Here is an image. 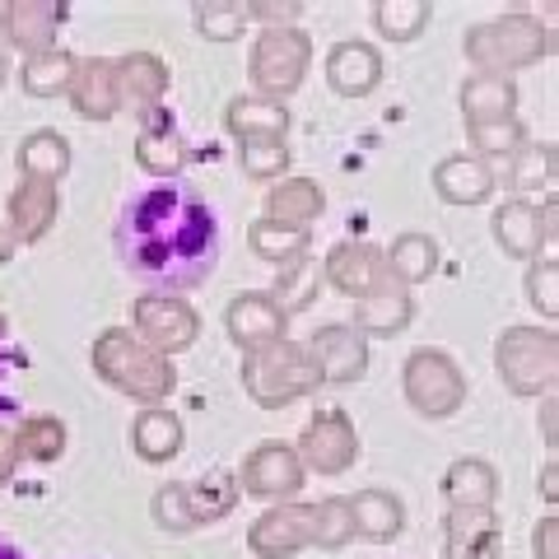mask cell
<instances>
[{
    "label": "cell",
    "mask_w": 559,
    "mask_h": 559,
    "mask_svg": "<svg viewBox=\"0 0 559 559\" xmlns=\"http://www.w3.org/2000/svg\"><path fill=\"white\" fill-rule=\"evenodd\" d=\"M90 364L103 388H112L117 396L135 401V406H164L178 392V369L173 359L154 355L145 341L131 336V326H108L98 331L90 345Z\"/></svg>",
    "instance_id": "1"
},
{
    "label": "cell",
    "mask_w": 559,
    "mask_h": 559,
    "mask_svg": "<svg viewBox=\"0 0 559 559\" xmlns=\"http://www.w3.org/2000/svg\"><path fill=\"white\" fill-rule=\"evenodd\" d=\"M462 51L471 61V75H503L513 80L518 70H532L540 66L555 51L550 28L536 20L527 10H503L485 24H471Z\"/></svg>",
    "instance_id": "2"
},
{
    "label": "cell",
    "mask_w": 559,
    "mask_h": 559,
    "mask_svg": "<svg viewBox=\"0 0 559 559\" xmlns=\"http://www.w3.org/2000/svg\"><path fill=\"white\" fill-rule=\"evenodd\" d=\"M238 373H242V392H248L261 411H285L294 401H308L312 392H322V378L312 369L304 341H294V336L242 349Z\"/></svg>",
    "instance_id": "3"
},
{
    "label": "cell",
    "mask_w": 559,
    "mask_h": 559,
    "mask_svg": "<svg viewBox=\"0 0 559 559\" xmlns=\"http://www.w3.org/2000/svg\"><path fill=\"white\" fill-rule=\"evenodd\" d=\"M495 369L513 396H555L559 392V331L555 326H509L495 341Z\"/></svg>",
    "instance_id": "4"
},
{
    "label": "cell",
    "mask_w": 559,
    "mask_h": 559,
    "mask_svg": "<svg viewBox=\"0 0 559 559\" xmlns=\"http://www.w3.org/2000/svg\"><path fill=\"white\" fill-rule=\"evenodd\" d=\"M401 396L419 419H452L466 406V373L448 349L419 345L401 364Z\"/></svg>",
    "instance_id": "5"
},
{
    "label": "cell",
    "mask_w": 559,
    "mask_h": 559,
    "mask_svg": "<svg viewBox=\"0 0 559 559\" xmlns=\"http://www.w3.org/2000/svg\"><path fill=\"white\" fill-rule=\"evenodd\" d=\"M308 66H312L308 28H266V33H257L252 47H248L252 94L271 98V103H285V98L299 94L304 80H308Z\"/></svg>",
    "instance_id": "6"
},
{
    "label": "cell",
    "mask_w": 559,
    "mask_h": 559,
    "mask_svg": "<svg viewBox=\"0 0 559 559\" xmlns=\"http://www.w3.org/2000/svg\"><path fill=\"white\" fill-rule=\"evenodd\" d=\"M131 336L145 341L154 355L178 359L201 341V312H197L191 299H182V294L145 289L131 304Z\"/></svg>",
    "instance_id": "7"
},
{
    "label": "cell",
    "mask_w": 559,
    "mask_h": 559,
    "mask_svg": "<svg viewBox=\"0 0 559 559\" xmlns=\"http://www.w3.org/2000/svg\"><path fill=\"white\" fill-rule=\"evenodd\" d=\"M308 476H345L359 462V429L345 411H312L299 429V443H289Z\"/></svg>",
    "instance_id": "8"
},
{
    "label": "cell",
    "mask_w": 559,
    "mask_h": 559,
    "mask_svg": "<svg viewBox=\"0 0 559 559\" xmlns=\"http://www.w3.org/2000/svg\"><path fill=\"white\" fill-rule=\"evenodd\" d=\"M234 480H238L242 495H252L261 503H289V499H299L308 471L299 466V457H294L289 443L266 439V443H257L248 457H242Z\"/></svg>",
    "instance_id": "9"
},
{
    "label": "cell",
    "mask_w": 559,
    "mask_h": 559,
    "mask_svg": "<svg viewBox=\"0 0 559 559\" xmlns=\"http://www.w3.org/2000/svg\"><path fill=\"white\" fill-rule=\"evenodd\" d=\"M312 369H318L322 388L326 382H336V388H349V382H359L369 373V341L359 336L349 322H326L318 326L312 336L304 341Z\"/></svg>",
    "instance_id": "10"
},
{
    "label": "cell",
    "mask_w": 559,
    "mask_h": 559,
    "mask_svg": "<svg viewBox=\"0 0 559 559\" xmlns=\"http://www.w3.org/2000/svg\"><path fill=\"white\" fill-rule=\"evenodd\" d=\"M66 14L70 10L57 0H5L0 5V43L20 57H38V51L57 47Z\"/></svg>",
    "instance_id": "11"
},
{
    "label": "cell",
    "mask_w": 559,
    "mask_h": 559,
    "mask_svg": "<svg viewBox=\"0 0 559 559\" xmlns=\"http://www.w3.org/2000/svg\"><path fill=\"white\" fill-rule=\"evenodd\" d=\"M312 546V503H271L252 527H248V550L257 559H294Z\"/></svg>",
    "instance_id": "12"
},
{
    "label": "cell",
    "mask_w": 559,
    "mask_h": 559,
    "mask_svg": "<svg viewBox=\"0 0 559 559\" xmlns=\"http://www.w3.org/2000/svg\"><path fill=\"white\" fill-rule=\"evenodd\" d=\"M415 312H419L415 289L396 285L392 275H382L369 294L355 299V318H349V326H355L364 341H388V336H401V331L415 322Z\"/></svg>",
    "instance_id": "13"
},
{
    "label": "cell",
    "mask_w": 559,
    "mask_h": 559,
    "mask_svg": "<svg viewBox=\"0 0 559 559\" xmlns=\"http://www.w3.org/2000/svg\"><path fill=\"white\" fill-rule=\"evenodd\" d=\"M322 285H331L341 294V299H359V294H369L388 266H382V248L378 242H364V238H345L336 242L322 261Z\"/></svg>",
    "instance_id": "14"
},
{
    "label": "cell",
    "mask_w": 559,
    "mask_h": 559,
    "mask_svg": "<svg viewBox=\"0 0 559 559\" xmlns=\"http://www.w3.org/2000/svg\"><path fill=\"white\" fill-rule=\"evenodd\" d=\"M499 555H503L499 509H443L439 559H499Z\"/></svg>",
    "instance_id": "15"
},
{
    "label": "cell",
    "mask_w": 559,
    "mask_h": 559,
    "mask_svg": "<svg viewBox=\"0 0 559 559\" xmlns=\"http://www.w3.org/2000/svg\"><path fill=\"white\" fill-rule=\"evenodd\" d=\"M224 336H229L238 349H252V345L289 336V318L271 299V289H242L238 299L224 308Z\"/></svg>",
    "instance_id": "16"
},
{
    "label": "cell",
    "mask_w": 559,
    "mask_h": 559,
    "mask_svg": "<svg viewBox=\"0 0 559 559\" xmlns=\"http://www.w3.org/2000/svg\"><path fill=\"white\" fill-rule=\"evenodd\" d=\"M382 84V51L369 38H345L326 51V90L336 98H369Z\"/></svg>",
    "instance_id": "17"
},
{
    "label": "cell",
    "mask_w": 559,
    "mask_h": 559,
    "mask_svg": "<svg viewBox=\"0 0 559 559\" xmlns=\"http://www.w3.org/2000/svg\"><path fill=\"white\" fill-rule=\"evenodd\" d=\"M168 84H173V70L164 57H154V51H127V57H117V90H121V112H159L164 98H168Z\"/></svg>",
    "instance_id": "18"
},
{
    "label": "cell",
    "mask_w": 559,
    "mask_h": 559,
    "mask_svg": "<svg viewBox=\"0 0 559 559\" xmlns=\"http://www.w3.org/2000/svg\"><path fill=\"white\" fill-rule=\"evenodd\" d=\"M66 98L75 103V117L84 121H112L121 117V90H117V61L112 57H80L75 80Z\"/></svg>",
    "instance_id": "19"
},
{
    "label": "cell",
    "mask_w": 559,
    "mask_h": 559,
    "mask_svg": "<svg viewBox=\"0 0 559 559\" xmlns=\"http://www.w3.org/2000/svg\"><path fill=\"white\" fill-rule=\"evenodd\" d=\"M57 215H61V191L51 182L20 178V187H14L5 201V224H10V234L20 238V248L24 242L38 248V242L57 229Z\"/></svg>",
    "instance_id": "20"
},
{
    "label": "cell",
    "mask_w": 559,
    "mask_h": 559,
    "mask_svg": "<svg viewBox=\"0 0 559 559\" xmlns=\"http://www.w3.org/2000/svg\"><path fill=\"white\" fill-rule=\"evenodd\" d=\"M495 168L480 164L476 154H448V159L433 164V197L443 205H457V210H471V205H485L495 197Z\"/></svg>",
    "instance_id": "21"
},
{
    "label": "cell",
    "mask_w": 559,
    "mask_h": 559,
    "mask_svg": "<svg viewBox=\"0 0 559 559\" xmlns=\"http://www.w3.org/2000/svg\"><path fill=\"white\" fill-rule=\"evenodd\" d=\"M187 443V425L168 406H140L131 419V448L145 466H168Z\"/></svg>",
    "instance_id": "22"
},
{
    "label": "cell",
    "mask_w": 559,
    "mask_h": 559,
    "mask_svg": "<svg viewBox=\"0 0 559 559\" xmlns=\"http://www.w3.org/2000/svg\"><path fill=\"white\" fill-rule=\"evenodd\" d=\"M499 489V466L485 457H457L439 480L443 509H495Z\"/></svg>",
    "instance_id": "23"
},
{
    "label": "cell",
    "mask_w": 559,
    "mask_h": 559,
    "mask_svg": "<svg viewBox=\"0 0 559 559\" xmlns=\"http://www.w3.org/2000/svg\"><path fill=\"white\" fill-rule=\"evenodd\" d=\"M349 518H355V540H369V546H392V540L406 532V503H401L392 489H359L349 495Z\"/></svg>",
    "instance_id": "24"
},
{
    "label": "cell",
    "mask_w": 559,
    "mask_h": 559,
    "mask_svg": "<svg viewBox=\"0 0 559 559\" xmlns=\"http://www.w3.org/2000/svg\"><path fill=\"white\" fill-rule=\"evenodd\" d=\"M135 164L150 173V178H178L187 168V140L173 121L159 112H150L140 121V135H135Z\"/></svg>",
    "instance_id": "25"
},
{
    "label": "cell",
    "mask_w": 559,
    "mask_h": 559,
    "mask_svg": "<svg viewBox=\"0 0 559 559\" xmlns=\"http://www.w3.org/2000/svg\"><path fill=\"white\" fill-rule=\"evenodd\" d=\"M326 210V191L318 178H304V173H285L280 182H271L266 191V219L275 224H294V229H312Z\"/></svg>",
    "instance_id": "26"
},
{
    "label": "cell",
    "mask_w": 559,
    "mask_h": 559,
    "mask_svg": "<svg viewBox=\"0 0 559 559\" xmlns=\"http://www.w3.org/2000/svg\"><path fill=\"white\" fill-rule=\"evenodd\" d=\"M489 234H495L499 252L513 257V261H532L536 252H555L546 248V238H540V215H536V201H522V197H509L495 219H489Z\"/></svg>",
    "instance_id": "27"
},
{
    "label": "cell",
    "mask_w": 559,
    "mask_h": 559,
    "mask_svg": "<svg viewBox=\"0 0 559 559\" xmlns=\"http://www.w3.org/2000/svg\"><path fill=\"white\" fill-rule=\"evenodd\" d=\"M289 108L285 103H271L261 94H238L224 103V131H229L238 145L242 140H285L289 135Z\"/></svg>",
    "instance_id": "28"
},
{
    "label": "cell",
    "mask_w": 559,
    "mask_h": 559,
    "mask_svg": "<svg viewBox=\"0 0 559 559\" xmlns=\"http://www.w3.org/2000/svg\"><path fill=\"white\" fill-rule=\"evenodd\" d=\"M518 80L503 75H466L457 90V108L466 117V127H485V121H509L518 117Z\"/></svg>",
    "instance_id": "29"
},
{
    "label": "cell",
    "mask_w": 559,
    "mask_h": 559,
    "mask_svg": "<svg viewBox=\"0 0 559 559\" xmlns=\"http://www.w3.org/2000/svg\"><path fill=\"white\" fill-rule=\"evenodd\" d=\"M70 164H75V154H70V140L61 131H28L20 140V150H14V168H20V178H33V182H51L57 187Z\"/></svg>",
    "instance_id": "30"
},
{
    "label": "cell",
    "mask_w": 559,
    "mask_h": 559,
    "mask_svg": "<svg viewBox=\"0 0 559 559\" xmlns=\"http://www.w3.org/2000/svg\"><path fill=\"white\" fill-rule=\"evenodd\" d=\"M439 242H433L429 234H396L388 248H382V266H388V275L396 280V285H425V280L439 275Z\"/></svg>",
    "instance_id": "31"
},
{
    "label": "cell",
    "mask_w": 559,
    "mask_h": 559,
    "mask_svg": "<svg viewBox=\"0 0 559 559\" xmlns=\"http://www.w3.org/2000/svg\"><path fill=\"white\" fill-rule=\"evenodd\" d=\"M75 51L66 47H47L38 57H20V70H14V80H20V90L28 98H61L70 90V80H75Z\"/></svg>",
    "instance_id": "32"
},
{
    "label": "cell",
    "mask_w": 559,
    "mask_h": 559,
    "mask_svg": "<svg viewBox=\"0 0 559 559\" xmlns=\"http://www.w3.org/2000/svg\"><path fill=\"white\" fill-rule=\"evenodd\" d=\"M242 489L234 476H219V471H210L201 480H182V503H187V518L191 527H210V522L229 518L238 509Z\"/></svg>",
    "instance_id": "33"
},
{
    "label": "cell",
    "mask_w": 559,
    "mask_h": 559,
    "mask_svg": "<svg viewBox=\"0 0 559 559\" xmlns=\"http://www.w3.org/2000/svg\"><path fill=\"white\" fill-rule=\"evenodd\" d=\"M248 248L257 261H266V266H289V261L308 257L312 248V229H294V224H275V219H252L248 224Z\"/></svg>",
    "instance_id": "34"
},
{
    "label": "cell",
    "mask_w": 559,
    "mask_h": 559,
    "mask_svg": "<svg viewBox=\"0 0 559 559\" xmlns=\"http://www.w3.org/2000/svg\"><path fill=\"white\" fill-rule=\"evenodd\" d=\"M513 187H518V197L522 201H532V197H555V182H559V154L550 140H527L518 154H513Z\"/></svg>",
    "instance_id": "35"
},
{
    "label": "cell",
    "mask_w": 559,
    "mask_h": 559,
    "mask_svg": "<svg viewBox=\"0 0 559 559\" xmlns=\"http://www.w3.org/2000/svg\"><path fill=\"white\" fill-rule=\"evenodd\" d=\"M14 443H20V457L24 462H38V466H51L66 457L70 448V429L61 415H24L14 425Z\"/></svg>",
    "instance_id": "36"
},
{
    "label": "cell",
    "mask_w": 559,
    "mask_h": 559,
    "mask_svg": "<svg viewBox=\"0 0 559 559\" xmlns=\"http://www.w3.org/2000/svg\"><path fill=\"white\" fill-rule=\"evenodd\" d=\"M373 20V33L388 43H415L419 33L429 28L433 20V5L429 0H378V5L369 10Z\"/></svg>",
    "instance_id": "37"
},
{
    "label": "cell",
    "mask_w": 559,
    "mask_h": 559,
    "mask_svg": "<svg viewBox=\"0 0 559 559\" xmlns=\"http://www.w3.org/2000/svg\"><path fill=\"white\" fill-rule=\"evenodd\" d=\"M466 140H471V150L466 154H476L480 164H503V159H513V154L527 145L532 131H527V121L522 117H509V121H485V127H466Z\"/></svg>",
    "instance_id": "38"
},
{
    "label": "cell",
    "mask_w": 559,
    "mask_h": 559,
    "mask_svg": "<svg viewBox=\"0 0 559 559\" xmlns=\"http://www.w3.org/2000/svg\"><path fill=\"white\" fill-rule=\"evenodd\" d=\"M318 289H322V266L312 257H299V261H289V266H280L271 299L280 304L285 318H294V312H308L318 304Z\"/></svg>",
    "instance_id": "39"
},
{
    "label": "cell",
    "mask_w": 559,
    "mask_h": 559,
    "mask_svg": "<svg viewBox=\"0 0 559 559\" xmlns=\"http://www.w3.org/2000/svg\"><path fill=\"white\" fill-rule=\"evenodd\" d=\"M355 540V518H349V503L341 495H326L312 503V550L336 555Z\"/></svg>",
    "instance_id": "40"
},
{
    "label": "cell",
    "mask_w": 559,
    "mask_h": 559,
    "mask_svg": "<svg viewBox=\"0 0 559 559\" xmlns=\"http://www.w3.org/2000/svg\"><path fill=\"white\" fill-rule=\"evenodd\" d=\"M289 164H294L289 140H242L238 145V168L252 182H280L289 173Z\"/></svg>",
    "instance_id": "41"
},
{
    "label": "cell",
    "mask_w": 559,
    "mask_h": 559,
    "mask_svg": "<svg viewBox=\"0 0 559 559\" xmlns=\"http://www.w3.org/2000/svg\"><path fill=\"white\" fill-rule=\"evenodd\" d=\"M191 24L205 43H234L248 33V14H242L238 0H197L191 5Z\"/></svg>",
    "instance_id": "42"
},
{
    "label": "cell",
    "mask_w": 559,
    "mask_h": 559,
    "mask_svg": "<svg viewBox=\"0 0 559 559\" xmlns=\"http://www.w3.org/2000/svg\"><path fill=\"white\" fill-rule=\"evenodd\" d=\"M522 285H527L532 308L546 322H555L559 318V261H555V252H536L527 261V271H522Z\"/></svg>",
    "instance_id": "43"
},
{
    "label": "cell",
    "mask_w": 559,
    "mask_h": 559,
    "mask_svg": "<svg viewBox=\"0 0 559 559\" xmlns=\"http://www.w3.org/2000/svg\"><path fill=\"white\" fill-rule=\"evenodd\" d=\"M150 518L159 522L164 532H173V536L197 532V527H191V518H187V503H182V480H168V485L154 489V499H150Z\"/></svg>",
    "instance_id": "44"
},
{
    "label": "cell",
    "mask_w": 559,
    "mask_h": 559,
    "mask_svg": "<svg viewBox=\"0 0 559 559\" xmlns=\"http://www.w3.org/2000/svg\"><path fill=\"white\" fill-rule=\"evenodd\" d=\"M248 24H257L261 33L266 28H304V0H252L242 5Z\"/></svg>",
    "instance_id": "45"
},
{
    "label": "cell",
    "mask_w": 559,
    "mask_h": 559,
    "mask_svg": "<svg viewBox=\"0 0 559 559\" xmlns=\"http://www.w3.org/2000/svg\"><path fill=\"white\" fill-rule=\"evenodd\" d=\"M532 559H559V518L546 513L532 527Z\"/></svg>",
    "instance_id": "46"
},
{
    "label": "cell",
    "mask_w": 559,
    "mask_h": 559,
    "mask_svg": "<svg viewBox=\"0 0 559 559\" xmlns=\"http://www.w3.org/2000/svg\"><path fill=\"white\" fill-rule=\"evenodd\" d=\"M20 466H24V457H20V443H14V429L0 425V485H10Z\"/></svg>",
    "instance_id": "47"
},
{
    "label": "cell",
    "mask_w": 559,
    "mask_h": 559,
    "mask_svg": "<svg viewBox=\"0 0 559 559\" xmlns=\"http://www.w3.org/2000/svg\"><path fill=\"white\" fill-rule=\"evenodd\" d=\"M536 489H540V499H546L550 509H555V503H559V462H555V457H550L546 466H540V476H536Z\"/></svg>",
    "instance_id": "48"
},
{
    "label": "cell",
    "mask_w": 559,
    "mask_h": 559,
    "mask_svg": "<svg viewBox=\"0 0 559 559\" xmlns=\"http://www.w3.org/2000/svg\"><path fill=\"white\" fill-rule=\"evenodd\" d=\"M555 411H559V392L540 396V439H546V448H555Z\"/></svg>",
    "instance_id": "49"
},
{
    "label": "cell",
    "mask_w": 559,
    "mask_h": 559,
    "mask_svg": "<svg viewBox=\"0 0 559 559\" xmlns=\"http://www.w3.org/2000/svg\"><path fill=\"white\" fill-rule=\"evenodd\" d=\"M14 252H20V238H14V234H10V224L0 219V271H5L10 261H14Z\"/></svg>",
    "instance_id": "50"
},
{
    "label": "cell",
    "mask_w": 559,
    "mask_h": 559,
    "mask_svg": "<svg viewBox=\"0 0 559 559\" xmlns=\"http://www.w3.org/2000/svg\"><path fill=\"white\" fill-rule=\"evenodd\" d=\"M10 75H14V66H10V47L0 43V90H5V84H10Z\"/></svg>",
    "instance_id": "51"
}]
</instances>
